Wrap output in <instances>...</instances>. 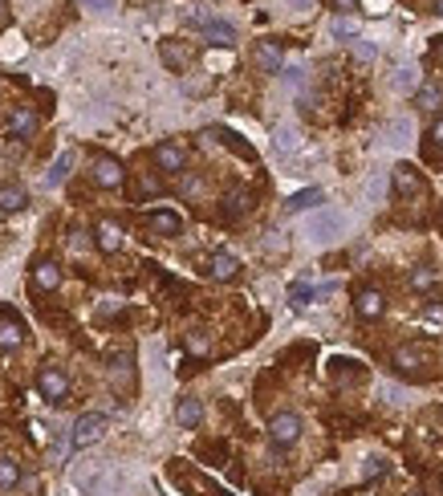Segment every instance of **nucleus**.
Listing matches in <instances>:
<instances>
[{"mask_svg": "<svg viewBox=\"0 0 443 496\" xmlns=\"http://www.w3.org/2000/svg\"><path fill=\"white\" fill-rule=\"evenodd\" d=\"M333 8L338 13H350V8H358V0H333Z\"/></svg>", "mask_w": 443, "mask_h": 496, "instance_id": "4c0bfd02", "label": "nucleus"}, {"mask_svg": "<svg viewBox=\"0 0 443 496\" xmlns=\"http://www.w3.org/2000/svg\"><path fill=\"white\" fill-rule=\"evenodd\" d=\"M8 131H13V138H33L37 134V110L33 106H20L17 114H13V122H8Z\"/></svg>", "mask_w": 443, "mask_h": 496, "instance_id": "dca6fc26", "label": "nucleus"}, {"mask_svg": "<svg viewBox=\"0 0 443 496\" xmlns=\"http://www.w3.org/2000/svg\"><path fill=\"white\" fill-rule=\"evenodd\" d=\"M252 61H256V69L261 73H280V45L277 41H256V49H252Z\"/></svg>", "mask_w": 443, "mask_h": 496, "instance_id": "9d476101", "label": "nucleus"}, {"mask_svg": "<svg viewBox=\"0 0 443 496\" xmlns=\"http://www.w3.org/2000/svg\"><path fill=\"white\" fill-rule=\"evenodd\" d=\"M163 61L171 69H183L187 61H191V49H183V45H175V41H163Z\"/></svg>", "mask_w": 443, "mask_h": 496, "instance_id": "a878e982", "label": "nucleus"}, {"mask_svg": "<svg viewBox=\"0 0 443 496\" xmlns=\"http://www.w3.org/2000/svg\"><path fill=\"white\" fill-rule=\"evenodd\" d=\"M143 224H147L150 236H179V228H183L175 212H150L147 220H143Z\"/></svg>", "mask_w": 443, "mask_h": 496, "instance_id": "2eb2a0df", "label": "nucleus"}, {"mask_svg": "<svg viewBox=\"0 0 443 496\" xmlns=\"http://www.w3.org/2000/svg\"><path fill=\"white\" fill-rule=\"evenodd\" d=\"M94 244H98L102 252H118V248H122V224H118V220H98V224H94Z\"/></svg>", "mask_w": 443, "mask_h": 496, "instance_id": "9b49d317", "label": "nucleus"}, {"mask_svg": "<svg viewBox=\"0 0 443 496\" xmlns=\"http://www.w3.org/2000/svg\"><path fill=\"white\" fill-rule=\"evenodd\" d=\"M435 13H439V17H443V0H435Z\"/></svg>", "mask_w": 443, "mask_h": 496, "instance_id": "37998d69", "label": "nucleus"}, {"mask_svg": "<svg viewBox=\"0 0 443 496\" xmlns=\"http://www.w3.org/2000/svg\"><path fill=\"white\" fill-rule=\"evenodd\" d=\"M138 191H143V196H159V191H163V183L155 179V175H143V179H138Z\"/></svg>", "mask_w": 443, "mask_h": 496, "instance_id": "473e14b6", "label": "nucleus"}, {"mask_svg": "<svg viewBox=\"0 0 443 496\" xmlns=\"http://www.w3.org/2000/svg\"><path fill=\"white\" fill-rule=\"evenodd\" d=\"M313 297H317V289H313L309 281H297L293 289H289V305H293V309H305Z\"/></svg>", "mask_w": 443, "mask_h": 496, "instance_id": "bb28decb", "label": "nucleus"}, {"mask_svg": "<svg viewBox=\"0 0 443 496\" xmlns=\"http://www.w3.org/2000/svg\"><path fill=\"white\" fill-rule=\"evenodd\" d=\"M394 191H398V196H410V199H423L427 196V183L419 179V171H410V167H394Z\"/></svg>", "mask_w": 443, "mask_h": 496, "instance_id": "1a4fd4ad", "label": "nucleus"}, {"mask_svg": "<svg viewBox=\"0 0 443 496\" xmlns=\"http://www.w3.org/2000/svg\"><path fill=\"white\" fill-rule=\"evenodd\" d=\"M370 4V13H386V0H366Z\"/></svg>", "mask_w": 443, "mask_h": 496, "instance_id": "a19ab883", "label": "nucleus"}, {"mask_svg": "<svg viewBox=\"0 0 443 496\" xmlns=\"http://www.w3.org/2000/svg\"><path fill=\"white\" fill-rule=\"evenodd\" d=\"M155 163H159V171H167V175H179L183 163H187V150H183L179 143H159V147H155Z\"/></svg>", "mask_w": 443, "mask_h": 496, "instance_id": "0eeeda50", "label": "nucleus"}, {"mask_svg": "<svg viewBox=\"0 0 443 496\" xmlns=\"http://www.w3.org/2000/svg\"><path fill=\"white\" fill-rule=\"evenodd\" d=\"M248 212H252V196L248 191H228L224 196V220H240Z\"/></svg>", "mask_w": 443, "mask_h": 496, "instance_id": "6ab92c4d", "label": "nucleus"}, {"mask_svg": "<svg viewBox=\"0 0 443 496\" xmlns=\"http://www.w3.org/2000/svg\"><path fill=\"white\" fill-rule=\"evenodd\" d=\"M57 285H61V265H57V261H37L33 265V289L53 293Z\"/></svg>", "mask_w": 443, "mask_h": 496, "instance_id": "ddd939ff", "label": "nucleus"}, {"mask_svg": "<svg viewBox=\"0 0 443 496\" xmlns=\"http://www.w3.org/2000/svg\"><path fill=\"white\" fill-rule=\"evenodd\" d=\"M382 472H386V463H382V460H370V463H366V476H382Z\"/></svg>", "mask_w": 443, "mask_h": 496, "instance_id": "c9c22d12", "label": "nucleus"}, {"mask_svg": "<svg viewBox=\"0 0 443 496\" xmlns=\"http://www.w3.org/2000/svg\"><path fill=\"white\" fill-rule=\"evenodd\" d=\"M333 33H338V37H358V20H354V17H338V20H333Z\"/></svg>", "mask_w": 443, "mask_h": 496, "instance_id": "7c9ffc66", "label": "nucleus"}, {"mask_svg": "<svg viewBox=\"0 0 443 496\" xmlns=\"http://www.w3.org/2000/svg\"><path fill=\"white\" fill-rule=\"evenodd\" d=\"M236 273H240V261L232 252H212V261H208V277L212 281H232Z\"/></svg>", "mask_w": 443, "mask_h": 496, "instance_id": "4468645a", "label": "nucleus"}, {"mask_svg": "<svg viewBox=\"0 0 443 496\" xmlns=\"http://www.w3.org/2000/svg\"><path fill=\"white\" fill-rule=\"evenodd\" d=\"M333 370H329V374H333V382H358L362 379V370H358V362H350V358H333Z\"/></svg>", "mask_w": 443, "mask_h": 496, "instance_id": "393cba45", "label": "nucleus"}, {"mask_svg": "<svg viewBox=\"0 0 443 496\" xmlns=\"http://www.w3.org/2000/svg\"><path fill=\"white\" fill-rule=\"evenodd\" d=\"M415 106H419V110H439V106H443L439 82H423V85H419V90H415Z\"/></svg>", "mask_w": 443, "mask_h": 496, "instance_id": "aec40b11", "label": "nucleus"}, {"mask_svg": "<svg viewBox=\"0 0 443 496\" xmlns=\"http://www.w3.org/2000/svg\"><path fill=\"white\" fill-rule=\"evenodd\" d=\"M374 53H378V49H370V45H366V41H362V45H358V57H362V61H370V57H374Z\"/></svg>", "mask_w": 443, "mask_h": 496, "instance_id": "ea45409f", "label": "nucleus"}, {"mask_svg": "<svg viewBox=\"0 0 443 496\" xmlns=\"http://www.w3.org/2000/svg\"><path fill=\"white\" fill-rule=\"evenodd\" d=\"M20 342H25V326H20L17 314H8V309H4V314H0V350H4V354H13Z\"/></svg>", "mask_w": 443, "mask_h": 496, "instance_id": "6e6552de", "label": "nucleus"}, {"mask_svg": "<svg viewBox=\"0 0 443 496\" xmlns=\"http://www.w3.org/2000/svg\"><path fill=\"white\" fill-rule=\"evenodd\" d=\"M435 285H439V273H435V268H427V265H419L415 273H410L407 289H410V293H427V289H435Z\"/></svg>", "mask_w": 443, "mask_h": 496, "instance_id": "412c9836", "label": "nucleus"}, {"mask_svg": "<svg viewBox=\"0 0 443 496\" xmlns=\"http://www.w3.org/2000/svg\"><path fill=\"white\" fill-rule=\"evenodd\" d=\"M20 484V463L13 456H0V492H13Z\"/></svg>", "mask_w": 443, "mask_h": 496, "instance_id": "4be33fe9", "label": "nucleus"}, {"mask_svg": "<svg viewBox=\"0 0 443 496\" xmlns=\"http://www.w3.org/2000/svg\"><path fill=\"white\" fill-rule=\"evenodd\" d=\"M69 244H73V252H82V248L90 244V240H85V232H82V228H73V232H69Z\"/></svg>", "mask_w": 443, "mask_h": 496, "instance_id": "72a5a7b5", "label": "nucleus"}, {"mask_svg": "<svg viewBox=\"0 0 443 496\" xmlns=\"http://www.w3.org/2000/svg\"><path fill=\"white\" fill-rule=\"evenodd\" d=\"M110 382H114L118 391H131V382H134V354L131 350L110 354Z\"/></svg>", "mask_w": 443, "mask_h": 496, "instance_id": "39448f33", "label": "nucleus"}, {"mask_svg": "<svg viewBox=\"0 0 443 496\" xmlns=\"http://www.w3.org/2000/svg\"><path fill=\"white\" fill-rule=\"evenodd\" d=\"M439 215H443V212H439Z\"/></svg>", "mask_w": 443, "mask_h": 496, "instance_id": "49530a36", "label": "nucleus"}, {"mask_svg": "<svg viewBox=\"0 0 443 496\" xmlns=\"http://www.w3.org/2000/svg\"><path fill=\"white\" fill-rule=\"evenodd\" d=\"M106 427H110V419H106L102 411H90V415H82V419L73 423V435H69V444H73V447L98 444L102 435H106Z\"/></svg>", "mask_w": 443, "mask_h": 496, "instance_id": "f257e3e1", "label": "nucleus"}, {"mask_svg": "<svg viewBox=\"0 0 443 496\" xmlns=\"http://www.w3.org/2000/svg\"><path fill=\"white\" fill-rule=\"evenodd\" d=\"M427 159H443V118L431 126V147H427Z\"/></svg>", "mask_w": 443, "mask_h": 496, "instance_id": "c756f323", "label": "nucleus"}, {"mask_svg": "<svg viewBox=\"0 0 443 496\" xmlns=\"http://www.w3.org/2000/svg\"><path fill=\"white\" fill-rule=\"evenodd\" d=\"M85 4H94V8H106V4H110V0H85Z\"/></svg>", "mask_w": 443, "mask_h": 496, "instance_id": "79ce46f5", "label": "nucleus"}, {"mask_svg": "<svg viewBox=\"0 0 443 496\" xmlns=\"http://www.w3.org/2000/svg\"><path fill=\"white\" fill-rule=\"evenodd\" d=\"M398 85H403V90H407V85H415V69H403V73H398Z\"/></svg>", "mask_w": 443, "mask_h": 496, "instance_id": "e433bc0d", "label": "nucleus"}, {"mask_svg": "<svg viewBox=\"0 0 443 496\" xmlns=\"http://www.w3.org/2000/svg\"><path fill=\"white\" fill-rule=\"evenodd\" d=\"M69 167H73V150H61V155H57V163L49 167V175H45V183H49V187H57V183H66Z\"/></svg>", "mask_w": 443, "mask_h": 496, "instance_id": "b1692460", "label": "nucleus"}, {"mask_svg": "<svg viewBox=\"0 0 443 496\" xmlns=\"http://www.w3.org/2000/svg\"><path fill=\"white\" fill-rule=\"evenodd\" d=\"M199 29H203V37H208L212 45H232V41H236V29H232L228 20H212V17H208Z\"/></svg>", "mask_w": 443, "mask_h": 496, "instance_id": "f3484780", "label": "nucleus"}, {"mask_svg": "<svg viewBox=\"0 0 443 496\" xmlns=\"http://www.w3.org/2000/svg\"><path fill=\"white\" fill-rule=\"evenodd\" d=\"M423 317H427V321H431V326H443V301H427Z\"/></svg>", "mask_w": 443, "mask_h": 496, "instance_id": "2f4dec72", "label": "nucleus"}, {"mask_svg": "<svg viewBox=\"0 0 443 496\" xmlns=\"http://www.w3.org/2000/svg\"><path fill=\"white\" fill-rule=\"evenodd\" d=\"M98 314H118V301H114V297H110V301H102V305H98Z\"/></svg>", "mask_w": 443, "mask_h": 496, "instance_id": "58836bf2", "label": "nucleus"}, {"mask_svg": "<svg viewBox=\"0 0 443 496\" xmlns=\"http://www.w3.org/2000/svg\"><path fill=\"white\" fill-rule=\"evenodd\" d=\"M427 366H431V354L423 346H398L394 350V370L407 374V379H419Z\"/></svg>", "mask_w": 443, "mask_h": 496, "instance_id": "20e7f679", "label": "nucleus"}, {"mask_svg": "<svg viewBox=\"0 0 443 496\" xmlns=\"http://www.w3.org/2000/svg\"><path fill=\"white\" fill-rule=\"evenodd\" d=\"M94 183H98V187H106V191L122 187V163H118V159H110V155H98V159H94Z\"/></svg>", "mask_w": 443, "mask_h": 496, "instance_id": "423d86ee", "label": "nucleus"}, {"mask_svg": "<svg viewBox=\"0 0 443 496\" xmlns=\"http://www.w3.org/2000/svg\"><path fill=\"white\" fill-rule=\"evenodd\" d=\"M199 191V179L196 175H187V179H183V196H196Z\"/></svg>", "mask_w": 443, "mask_h": 496, "instance_id": "f704fd0d", "label": "nucleus"}, {"mask_svg": "<svg viewBox=\"0 0 443 496\" xmlns=\"http://www.w3.org/2000/svg\"><path fill=\"white\" fill-rule=\"evenodd\" d=\"M187 354H196V358L212 354V338H208V330H191V333H187Z\"/></svg>", "mask_w": 443, "mask_h": 496, "instance_id": "c85d7f7f", "label": "nucleus"}, {"mask_svg": "<svg viewBox=\"0 0 443 496\" xmlns=\"http://www.w3.org/2000/svg\"><path fill=\"white\" fill-rule=\"evenodd\" d=\"M25 203H29V191L20 183H4L0 187V212H20Z\"/></svg>", "mask_w": 443, "mask_h": 496, "instance_id": "a211bd4d", "label": "nucleus"}, {"mask_svg": "<svg viewBox=\"0 0 443 496\" xmlns=\"http://www.w3.org/2000/svg\"><path fill=\"white\" fill-rule=\"evenodd\" d=\"M175 419H179V427H196L199 419H203L199 398H179V411H175Z\"/></svg>", "mask_w": 443, "mask_h": 496, "instance_id": "5701e85b", "label": "nucleus"}, {"mask_svg": "<svg viewBox=\"0 0 443 496\" xmlns=\"http://www.w3.org/2000/svg\"><path fill=\"white\" fill-rule=\"evenodd\" d=\"M317 199H321V191H317V187H309V191H297V196L285 203V212H289V215H293V212H305V208H313Z\"/></svg>", "mask_w": 443, "mask_h": 496, "instance_id": "cd10ccee", "label": "nucleus"}, {"mask_svg": "<svg viewBox=\"0 0 443 496\" xmlns=\"http://www.w3.org/2000/svg\"><path fill=\"white\" fill-rule=\"evenodd\" d=\"M37 391L49 398V403H66L69 395V379L61 366H41V374H37Z\"/></svg>", "mask_w": 443, "mask_h": 496, "instance_id": "7ed1b4c3", "label": "nucleus"}, {"mask_svg": "<svg viewBox=\"0 0 443 496\" xmlns=\"http://www.w3.org/2000/svg\"><path fill=\"white\" fill-rule=\"evenodd\" d=\"M354 309H358L362 321H374V317H382V309H386V297H382L378 289H358V297H354Z\"/></svg>", "mask_w": 443, "mask_h": 496, "instance_id": "f8f14e48", "label": "nucleus"}, {"mask_svg": "<svg viewBox=\"0 0 443 496\" xmlns=\"http://www.w3.org/2000/svg\"><path fill=\"white\" fill-rule=\"evenodd\" d=\"M410 496H419V492H410Z\"/></svg>", "mask_w": 443, "mask_h": 496, "instance_id": "a18cd8bd", "label": "nucleus"}, {"mask_svg": "<svg viewBox=\"0 0 443 496\" xmlns=\"http://www.w3.org/2000/svg\"><path fill=\"white\" fill-rule=\"evenodd\" d=\"M293 4H301V8H305V4H309V0H293Z\"/></svg>", "mask_w": 443, "mask_h": 496, "instance_id": "c03bdc74", "label": "nucleus"}, {"mask_svg": "<svg viewBox=\"0 0 443 496\" xmlns=\"http://www.w3.org/2000/svg\"><path fill=\"white\" fill-rule=\"evenodd\" d=\"M268 439L277 447H293L297 439H301V419H297L293 411H277L268 419Z\"/></svg>", "mask_w": 443, "mask_h": 496, "instance_id": "f03ea898", "label": "nucleus"}]
</instances>
